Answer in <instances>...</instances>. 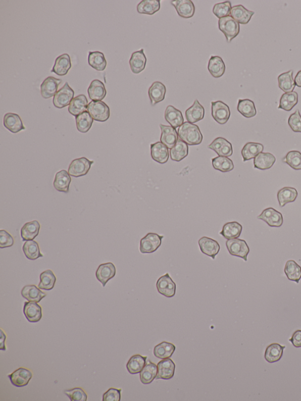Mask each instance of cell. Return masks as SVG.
I'll list each match as a JSON object with an SVG mask.
<instances>
[{
	"label": "cell",
	"mask_w": 301,
	"mask_h": 401,
	"mask_svg": "<svg viewBox=\"0 0 301 401\" xmlns=\"http://www.w3.org/2000/svg\"><path fill=\"white\" fill-rule=\"evenodd\" d=\"M14 239L12 235L6 230L0 231V248L2 249L11 247L14 245Z\"/></svg>",
	"instance_id": "55"
},
{
	"label": "cell",
	"mask_w": 301,
	"mask_h": 401,
	"mask_svg": "<svg viewBox=\"0 0 301 401\" xmlns=\"http://www.w3.org/2000/svg\"><path fill=\"white\" fill-rule=\"evenodd\" d=\"M77 128L81 133H86L90 130L94 119L88 112H85L75 118Z\"/></svg>",
	"instance_id": "50"
},
{
	"label": "cell",
	"mask_w": 301,
	"mask_h": 401,
	"mask_svg": "<svg viewBox=\"0 0 301 401\" xmlns=\"http://www.w3.org/2000/svg\"><path fill=\"white\" fill-rule=\"evenodd\" d=\"M254 12L247 10L242 5L235 6L232 7L231 16L236 22L241 24H247L254 15Z\"/></svg>",
	"instance_id": "25"
},
{
	"label": "cell",
	"mask_w": 301,
	"mask_h": 401,
	"mask_svg": "<svg viewBox=\"0 0 301 401\" xmlns=\"http://www.w3.org/2000/svg\"><path fill=\"white\" fill-rule=\"evenodd\" d=\"M226 141H227V139L224 138L218 137L216 139H215L210 145L208 146V148L213 150L214 152L217 153L218 152H219V150L221 148L222 146H223Z\"/></svg>",
	"instance_id": "58"
},
{
	"label": "cell",
	"mask_w": 301,
	"mask_h": 401,
	"mask_svg": "<svg viewBox=\"0 0 301 401\" xmlns=\"http://www.w3.org/2000/svg\"><path fill=\"white\" fill-rule=\"evenodd\" d=\"M298 195V191L295 188L286 187L279 189L277 193L279 206L284 207L286 204L294 202Z\"/></svg>",
	"instance_id": "35"
},
{
	"label": "cell",
	"mask_w": 301,
	"mask_h": 401,
	"mask_svg": "<svg viewBox=\"0 0 301 401\" xmlns=\"http://www.w3.org/2000/svg\"><path fill=\"white\" fill-rule=\"evenodd\" d=\"M88 64L93 69L103 71L106 69L107 61L105 55L102 52H89L88 55Z\"/></svg>",
	"instance_id": "46"
},
{
	"label": "cell",
	"mask_w": 301,
	"mask_h": 401,
	"mask_svg": "<svg viewBox=\"0 0 301 401\" xmlns=\"http://www.w3.org/2000/svg\"><path fill=\"white\" fill-rule=\"evenodd\" d=\"M32 372L25 368H20L8 375L11 382L16 387L27 386L33 377Z\"/></svg>",
	"instance_id": "11"
},
{
	"label": "cell",
	"mask_w": 301,
	"mask_h": 401,
	"mask_svg": "<svg viewBox=\"0 0 301 401\" xmlns=\"http://www.w3.org/2000/svg\"><path fill=\"white\" fill-rule=\"evenodd\" d=\"M224 157L218 156L212 159L213 166L214 169L220 171L222 163L224 160Z\"/></svg>",
	"instance_id": "61"
},
{
	"label": "cell",
	"mask_w": 301,
	"mask_h": 401,
	"mask_svg": "<svg viewBox=\"0 0 301 401\" xmlns=\"http://www.w3.org/2000/svg\"><path fill=\"white\" fill-rule=\"evenodd\" d=\"M88 94L92 101H102L107 94L105 84L98 80H93L88 89Z\"/></svg>",
	"instance_id": "27"
},
{
	"label": "cell",
	"mask_w": 301,
	"mask_h": 401,
	"mask_svg": "<svg viewBox=\"0 0 301 401\" xmlns=\"http://www.w3.org/2000/svg\"><path fill=\"white\" fill-rule=\"evenodd\" d=\"M289 341L292 343V345L296 348L301 347V330H297L293 333L291 339Z\"/></svg>",
	"instance_id": "60"
},
{
	"label": "cell",
	"mask_w": 301,
	"mask_h": 401,
	"mask_svg": "<svg viewBox=\"0 0 301 401\" xmlns=\"http://www.w3.org/2000/svg\"><path fill=\"white\" fill-rule=\"evenodd\" d=\"M200 252L207 256L216 259V256L220 252V245L216 240L207 237H203L198 241Z\"/></svg>",
	"instance_id": "12"
},
{
	"label": "cell",
	"mask_w": 301,
	"mask_h": 401,
	"mask_svg": "<svg viewBox=\"0 0 301 401\" xmlns=\"http://www.w3.org/2000/svg\"><path fill=\"white\" fill-rule=\"evenodd\" d=\"M167 89L166 86L160 81H156L148 89V95L152 106L164 101L166 96Z\"/></svg>",
	"instance_id": "18"
},
{
	"label": "cell",
	"mask_w": 301,
	"mask_h": 401,
	"mask_svg": "<svg viewBox=\"0 0 301 401\" xmlns=\"http://www.w3.org/2000/svg\"><path fill=\"white\" fill-rule=\"evenodd\" d=\"M157 376V365L149 360H146L145 366L140 372V380L143 384L153 382Z\"/></svg>",
	"instance_id": "40"
},
{
	"label": "cell",
	"mask_w": 301,
	"mask_h": 401,
	"mask_svg": "<svg viewBox=\"0 0 301 401\" xmlns=\"http://www.w3.org/2000/svg\"><path fill=\"white\" fill-rule=\"evenodd\" d=\"M160 127L161 130V142L166 145L168 148L171 149L178 140L176 129L163 124H160Z\"/></svg>",
	"instance_id": "16"
},
{
	"label": "cell",
	"mask_w": 301,
	"mask_h": 401,
	"mask_svg": "<svg viewBox=\"0 0 301 401\" xmlns=\"http://www.w3.org/2000/svg\"><path fill=\"white\" fill-rule=\"evenodd\" d=\"M64 393L69 396L71 401H86L87 400V393L81 388L68 389L64 391Z\"/></svg>",
	"instance_id": "53"
},
{
	"label": "cell",
	"mask_w": 301,
	"mask_h": 401,
	"mask_svg": "<svg viewBox=\"0 0 301 401\" xmlns=\"http://www.w3.org/2000/svg\"><path fill=\"white\" fill-rule=\"evenodd\" d=\"M283 162L287 164L293 170H301V153L299 151H290L282 159Z\"/></svg>",
	"instance_id": "51"
},
{
	"label": "cell",
	"mask_w": 301,
	"mask_h": 401,
	"mask_svg": "<svg viewBox=\"0 0 301 401\" xmlns=\"http://www.w3.org/2000/svg\"><path fill=\"white\" fill-rule=\"evenodd\" d=\"M71 66L72 65H71L70 56L68 54H64V55L57 57L51 72L55 73L59 76H64L69 72Z\"/></svg>",
	"instance_id": "23"
},
{
	"label": "cell",
	"mask_w": 301,
	"mask_h": 401,
	"mask_svg": "<svg viewBox=\"0 0 301 401\" xmlns=\"http://www.w3.org/2000/svg\"><path fill=\"white\" fill-rule=\"evenodd\" d=\"M208 69L213 77H221L225 72V65L223 60L219 56H211Z\"/></svg>",
	"instance_id": "36"
},
{
	"label": "cell",
	"mask_w": 301,
	"mask_h": 401,
	"mask_svg": "<svg viewBox=\"0 0 301 401\" xmlns=\"http://www.w3.org/2000/svg\"><path fill=\"white\" fill-rule=\"evenodd\" d=\"M57 278L52 270H46L40 275V282L38 287L39 289L50 291L55 287Z\"/></svg>",
	"instance_id": "49"
},
{
	"label": "cell",
	"mask_w": 301,
	"mask_h": 401,
	"mask_svg": "<svg viewBox=\"0 0 301 401\" xmlns=\"http://www.w3.org/2000/svg\"><path fill=\"white\" fill-rule=\"evenodd\" d=\"M1 348H0V349L2 350H6L5 341L6 339V335L5 334V332H3V329H1Z\"/></svg>",
	"instance_id": "62"
},
{
	"label": "cell",
	"mask_w": 301,
	"mask_h": 401,
	"mask_svg": "<svg viewBox=\"0 0 301 401\" xmlns=\"http://www.w3.org/2000/svg\"><path fill=\"white\" fill-rule=\"evenodd\" d=\"M178 137L189 145L202 144L203 135L198 125L185 122L178 128Z\"/></svg>",
	"instance_id": "1"
},
{
	"label": "cell",
	"mask_w": 301,
	"mask_h": 401,
	"mask_svg": "<svg viewBox=\"0 0 301 401\" xmlns=\"http://www.w3.org/2000/svg\"><path fill=\"white\" fill-rule=\"evenodd\" d=\"M156 285L158 291L167 298H172L176 293L177 285L168 273L161 276Z\"/></svg>",
	"instance_id": "9"
},
{
	"label": "cell",
	"mask_w": 301,
	"mask_h": 401,
	"mask_svg": "<svg viewBox=\"0 0 301 401\" xmlns=\"http://www.w3.org/2000/svg\"><path fill=\"white\" fill-rule=\"evenodd\" d=\"M298 103V94L295 91L284 93L281 96L278 109L290 112Z\"/></svg>",
	"instance_id": "43"
},
{
	"label": "cell",
	"mask_w": 301,
	"mask_h": 401,
	"mask_svg": "<svg viewBox=\"0 0 301 401\" xmlns=\"http://www.w3.org/2000/svg\"><path fill=\"white\" fill-rule=\"evenodd\" d=\"M293 70L279 75L278 78L279 88L285 93L291 92L294 90L295 82L293 78Z\"/></svg>",
	"instance_id": "41"
},
{
	"label": "cell",
	"mask_w": 301,
	"mask_h": 401,
	"mask_svg": "<svg viewBox=\"0 0 301 401\" xmlns=\"http://www.w3.org/2000/svg\"><path fill=\"white\" fill-rule=\"evenodd\" d=\"M21 295L30 302L39 303L45 298L46 293L34 285H28L21 290Z\"/></svg>",
	"instance_id": "29"
},
{
	"label": "cell",
	"mask_w": 301,
	"mask_h": 401,
	"mask_svg": "<svg viewBox=\"0 0 301 401\" xmlns=\"http://www.w3.org/2000/svg\"><path fill=\"white\" fill-rule=\"evenodd\" d=\"M231 9L232 6L230 2L217 3L214 6L213 13L218 19H221L222 18L229 16V14H231Z\"/></svg>",
	"instance_id": "52"
},
{
	"label": "cell",
	"mask_w": 301,
	"mask_h": 401,
	"mask_svg": "<svg viewBox=\"0 0 301 401\" xmlns=\"http://www.w3.org/2000/svg\"><path fill=\"white\" fill-rule=\"evenodd\" d=\"M62 80L57 79L54 77L45 78L41 85V94L43 98L48 99L55 96L58 91L59 85L62 83Z\"/></svg>",
	"instance_id": "17"
},
{
	"label": "cell",
	"mask_w": 301,
	"mask_h": 401,
	"mask_svg": "<svg viewBox=\"0 0 301 401\" xmlns=\"http://www.w3.org/2000/svg\"><path fill=\"white\" fill-rule=\"evenodd\" d=\"M88 112L92 119L99 122H105L109 119L110 110L105 103L102 101H92L87 107Z\"/></svg>",
	"instance_id": "5"
},
{
	"label": "cell",
	"mask_w": 301,
	"mask_h": 401,
	"mask_svg": "<svg viewBox=\"0 0 301 401\" xmlns=\"http://www.w3.org/2000/svg\"><path fill=\"white\" fill-rule=\"evenodd\" d=\"M234 164L233 161L228 158V157H224L223 163L221 164L220 171L223 173H228V172L234 170Z\"/></svg>",
	"instance_id": "59"
},
{
	"label": "cell",
	"mask_w": 301,
	"mask_h": 401,
	"mask_svg": "<svg viewBox=\"0 0 301 401\" xmlns=\"http://www.w3.org/2000/svg\"><path fill=\"white\" fill-rule=\"evenodd\" d=\"M204 116H205V109L198 99H195L193 105L185 112L186 119L189 123L192 124L203 120Z\"/></svg>",
	"instance_id": "24"
},
{
	"label": "cell",
	"mask_w": 301,
	"mask_h": 401,
	"mask_svg": "<svg viewBox=\"0 0 301 401\" xmlns=\"http://www.w3.org/2000/svg\"><path fill=\"white\" fill-rule=\"evenodd\" d=\"M3 123L4 125H5L7 130L14 134L18 133V132L26 129L24 126L20 117L17 114H6L4 117Z\"/></svg>",
	"instance_id": "21"
},
{
	"label": "cell",
	"mask_w": 301,
	"mask_h": 401,
	"mask_svg": "<svg viewBox=\"0 0 301 401\" xmlns=\"http://www.w3.org/2000/svg\"><path fill=\"white\" fill-rule=\"evenodd\" d=\"M150 155L152 159L160 164L167 163L170 157L167 146L161 142L150 144Z\"/></svg>",
	"instance_id": "20"
},
{
	"label": "cell",
	"mask_w": 301,
	"mask_h": 401,
	"mask_svg": "<svg viewBox=\"0 0 301 401\" xmlns=\"http://www.w3.org/2000/svg\"><path fill=\"white\" fill-rule=\"evenodd\" d=\"M71 182L70 175L66 170H62L56 174L54 187L57 191L68 193Z\"/></svg>",
	"instance_id": "31"
},
{
	"label": "cell",
	"mask_w": 301,
	"mask_h": 401,
	"mask_svg": "<svg viewBox=\"0 0 301 401\" xmlns=\"http://www.w3.org/2000/svg\"><path fill=\"white\" fill-rule=\"evenodd\" d=\"M121 389L111 388L103 396V401H120Z\"/></svg>",
	"instance_id": "56"
},
{
	"label": "cell",
	"mask_w": 301,
	"mask_h": 401,
	"mask_svg": "<svg viewBox=\"0 0 301 401\" xmlns=\"http://www.w3.org/2000/svg\"><path fill=\"white\" fill-rule=\"evenodd\" d=\"M74 91L66 82L54 96L53 104L56 108L62 109L70 105L74 99Z\"/></svg>",
	"instance_id": "6"
},
{
	"label": "cell",
	"mask_w": 301,
	"mask_h": 401,
	"mask_svg": "<svg viewBox=\"0 0 301 401\" xmlns=\"http://www.w3.org/2000/svg\"><path fill=\"white\" fill-rule=\"evenodd\" d=\"M175 364L170 359H163L157 365V376L156 379L169 380L173 378L175 374Z\"/></svg>",
	"instance_id": "13"
},
{
	"label": "cell",
	"mask_w": 301,
	"mask_h": 401,
	"mask_svg": "<svg viewBox=\"0 0 301 401\" xmlns=\"http://www.w3.org/2000/svg\"><path fill=\"white\" fill-rule=\"evenodd\" d=\"M285 346L274 343L269 345L265 353V359L268 363H277L281 359Z\"/></svg>",
	"instance_id": "38"
},
{
	"label": "cell",
	"mask_w": 301,
	"mask_h": 401,
	"mask_svg": "<svg viewBox=\"0 0 301 401\" xmlns=\"http://www.w3.org/2000/svg\"><path fill=\"white\" fill-rule=\"evenodd\" d=\"M284 271L289 280L298 284L301 278V267L295 261H288L285 264Z\"/></svg>",
	"instance_id": "47"
},
{
	"label": "cell",
	"mask_w": 301,
	"mask_h": 401,
	"mask_svg": "<svg viewBox=\"0 0 301 401\" xmlns=\"http://www.w3.org/2000/svg\"><path fill=\"white\" fill-rule=\"evenodd\" d=\"M275 157L270 153H261L254 160V167L260 170H267L274 166Z\"/></svg>",
	"instance_id": "26"
},
{
	"label": "cell",
	"mask_w": 301,
	"mask_h": 401,
	"mask_svg": "<svg viewBox=\"0 0 301 401\" xmlns=\"http://www.w3.org/2000/svg\"><path fill=\"white\" fill-rule=\"evenodd\" d=\"M25 256L28 260H35L44 256L40 253L38 243L34 240L27 241L23 246Z\"/></svg>",
	"instance_id": "48"
},
{
	"label": "cell",
	"mask_w": 301,
	"mask_h": 401,
	"mask_svg": "<svg viewBox=\"0 0 301 401\" xmlns=\"http://www.w3.org/2000/svg\"><path fill=\"white\" fill-rule=\"evenodd\" d=\"M264 146L259 142H249L243 146L241 151V155L243 162H246L259 155L261 153L263 152Z\"/></svg>",
	"instance_id": "30"
},
{
	"label": "cell",
	"mask_w": 301,
	"mask_h": 401,
	"mask_svg": "<svg viewBox=\"0 0 301 401\" xmlns=\"http://www.w3.org/2000/svg\"><path fill=\"white\" fill-rule=\"evenodd\" d=\"M237 110L240 114L247 119H250L257 115L255 104L249 99H239Z\"/></svg>",
	"instance_id": "44"
},
{
	"label": "cell",
	"mask_w": 301,
	"mask_h": 401,
	"mask_svg": "<svg viewBox=\"0 0 301 401\" xmlns=\"http://www.w3.org/2000/svg\"><path fill=\"white\" fill-rule=\"evenodd\" d=\"M164 238L163 235L149 232L141 239L139 250L142 254L155 253L162 244Z\"/></svg>",
	"instance_id": "3"
},
{
	"label": "cell",
	"mask_w": 301,
	"mask_h": 401,
	"mask_svg": "<svg viewBox=\"0 0 301 401\" xmlns=\"http://www.w3.org/2000/svg\"><path fill=\"white\" fill-rule=\"evenodd\" d=\"M88 103V99L85 95L81 94L77 96L69 105V113L75 117L80 115L87 110Z\"/></svg>",
	"instance_id": "33"
},
{
	"label": "cell",
	"mask_w": 301,
	"mask_h": 401,
	"mask_svg": "<svg viewBox=\"0 0 301 401\" xmlns=\"http://www.w3.org/2000/svg\"><path fill=\"white\" fill-rule=\"evenodd\" d=\"M40 224L37 220L28 222L21 230V236L23 241L33 240L39 234Z\"/></svg>",
	"instance_id": "32"
},
{
	"label": "cell",
	"mask_w": 301,
	"mask_h": 401,
	"mask_svg": "<svg viewBox=\"0 0 301 401\" xmlns=\"http://www.w3.org/2000/svg\"><path fill=\"white\" fill-rule=\"evenodd\" d=\"M257 218L272 227H280L284 223L282 214L272 207L264 210Z\"/></svg>",
	"instance_id": "10"
},
{
	"label": "cell",
	"mask_w": 301,
	"mask_h": 401,
	"mask_svg": "<svg viewBox=\"0 0 301 401\" xmlns=\"http://www.w3.org/2000/svg\"><path fill=\"white\" fill-rule=\"evenodd\" d=\"M294 80L297 87L301 88V70L297 73Z\"/></svg>",
	"instance_id": "63"
},
{
	"label": "cell",
	"mask_w": 301,
	"mask_h": 401,
	"mask_svg": "<svg viewBox=\"0 0 301 401\" xmlns=\"http://www.w3.org/2000/svg\"><path fill=\"white\" fill-rule=\"evenodd\" d=\"M171 159L176 162H180L188 155V145L181 139L178 141L173 148L170 149Z\"/></svg>",
	"instance_id": "42"
},
{
	"label": "cell",
	"mask_w": 301,
	"mask_h": 401,
	"mask_svg": "<svg viewBox=\"0 0 301 401\" xmlns=\"http://www.w3.org/2000/svg\"><path fill=\"white\" fill-rule=\"evenodd\" d=\"M160 0H143L137 6V12L139 14L153 15L160 10Z\"/></svg>",
	"instance_id": "45"
},
{
	"label": "cell",
	"mask_w": 301,
	"mask_h": 401,
	"mask_svg": "<svg viewBox=\"0 0 301 401\" xmlns=\"http://www.w3.org/2000/svg\"><path fill=\"white\" fill-rule=\"evenodd\" d=\"M147 360V357H144L139 354H136L131 357L127 364V369L129 373L135 375L140 373L144 368Z\"/></svg>",
	"instance_id": "37"
},
{
	"label": "cell",
	"mask_w": 301,
	"mask_h": 401,
	"mask_svg": "<svg viewBox=\"0 0 301 401\" xmlns=\"http://www.w3.org/2000/svg\"><path fill=\"white\" fill-rule=\"evenodd\" d=\"M242 231V226L236 221L229 222L226 223L220 234L228 239L238 238L241 235Z\"/></svg>",
	"instance_id": "34"
},
{
	"label": "cell",
	"mask_w": 301,
	"mask_h": 401,
	"mask_svg": "<svg viewBox=\"0 0 301 401\" xmlns=\"http://www.w3.org/2000/svg\"><path fill=\"white\" fill-rule=\"evenodd\" d=\"M116 274V268L112 263L102 264L98 267L96 271V277L102 283L103 287L111 279L113 278Z\"/></svg>",
	"instance_id": "15"
},
{
	"label": "cell",
	"mask_w": 301,
	"mask_h": 401,
	"mask_svg": "<svg viewBox=\"0 0 301 401\" xmlns=\"http://www.w3.org/2000/svg\"><path fill=\"white\" fill-rule=\"evenodd\" d=\"M218 156L229 157L233 154V148L231 143L228 140L226 141L224 144L217 153Z\"/></svg>",
	"instance_id": "57"
},
{
	"label": "cell",
	"mask_w": 301,
	"mask_h": 401,
	"mask_svg": "<svg viewBox=\"0 0 301 401\" xmlns=\"http://www.w3.org/2000/svg\"><path fill=\"white\" fill-rule=\"evenodd\" d=\"M288 125L291 130L295 132L301 133V115L299 110L289 117Z\"/></svg>",
	"instance_id": "54"
},
{
	"label": "cell",
	"mask_w": 301,
	"mask_h": 401,
	"mask_svg": "<svg viewBox=\"0 0 301 401\" xmlns=\"http://www.w3.org/2000/svg\"><path fill=\"white\" fill-rule=\"evenodd\" d=\"M165 119L174 128H179L184 123V117L181 111L173 106H168L165 112Z\"/></svg>",
	"instance_id": "28"
},
{
	"label": "cell",
	"mask_w": 301,
	"mask_h": 401,
	"mask_svg": "<svg viewBox=\"0 0 301 401\" xmlns=\"http://www.w3.org/2000/svg\"><path fill=\"white\" fill-rule=\"evenodd\" d=\"M218 27L223 33L228 42L238 36L240 31L239 24L229 16L222 18L218 21Z\"/></svg>",
	"instance_id": "2"
},
{
	"label": "cell",
	"mask_w": 301,
	"mask_h": 401,
	"mask_svg": "<svg viewBox=\"0 0 301 401\" xmlns=\"http://www.w3.org/2000/svg\"><path fill=\"white\" fill-rule=\"evenodd\" d=\"M212 116L218 124L224 125L227 123L231 116L230 109L228 105L223 102H211Z\"/></svg>",
	"instance_id": "8"
},
{
	"label": "cell",
	"mask_w": 301,
	"mask_h": 401,
	"mask_svg": "<svg viewBox=\"0 0 301 401\" xmlns=\"http://www.w3.org/2000/svg\"><path fill=\"white\" fill-rule=\"evenodd\" d=\"M146 57L144 49L142 48L139 51L132 53L130 60V65L132 72L138 74L144 71L146 64Z\"/></svg>",
	"instance_id": "22"
},
{
	"label": "cell",
	"mask_w": 301,
	"mask_h": 401,
	"mask_svg": "<svg viewBox=\"0 0 301 401\" xmlns=\"http://www.w3.org/2000/svg\"><path fill=\"white\" fill-rule=\"evenodd\" d=\"M176 346L173 343L163 341L155 346L154 349V355L161 360L169 359L173 355Z\"/></svg>",
	"instance_id": "39"
},
{
	"label": "cell",
	"mask_w": 301,
	"mask_h": 401,
	"mask_svg": "<svg viewBox=\"0 0 301 401\" xmlns=\"http://www.w3.org/2000/svg\"><path fill=\"white\" fill-rule=\"evenodd\" d=\"M23 313L27 320L31 323H36L41 320L42 317L41 307L37 303H25Z\"/></svg>",
	"instance_id": "19"
},
{
	"label": "cell",
	"mask_w": 301,
	"mask_h": 401,
	"mask_svg": "<svg viewBox=\"0 0 301 401\" xmlns=\"http://www.w3.org/2000/svg\"><path fill=\"white\" fill-rule=\"evenodd\" d=\"M171 3L181 17L190 19L194 16L195 7L191 0H175Z\"/></svg>",
	"instance_id": "14"
},
{
	"label": "cell",
	"mask_w": 301,
	"mask_h": 401,
	"mask_svg": "<svg viewBox=\"0 0 301 401\" xmlns=\"http://www.w3.org/2000/svg\"><path fill=\"white\" fill-rule=\"evenodd\" d=\"M94 161L89 160L85 157L73 160L69 168V174L74 177H80L87 175L90 170Z\"/></svg>",
	"instance_id": "7"
},
{
	"label": "cell",
	"mask_w": 301,
	"mask_h": 401,
	"mask_svg": "<svg viewBox=\"0 0 301 401\" xmlns=\"http://www.w3.org/2000/svg\"><path fill=\"white\" fill-rule=\"evenodd\" d=\"M226 246L231 256L241 258L245 261L248 260L250 249L246 242L243 239L235 238L228 239L226 242Z\"/></svg>",
	"instance_id": "4"
}]
</instances>
